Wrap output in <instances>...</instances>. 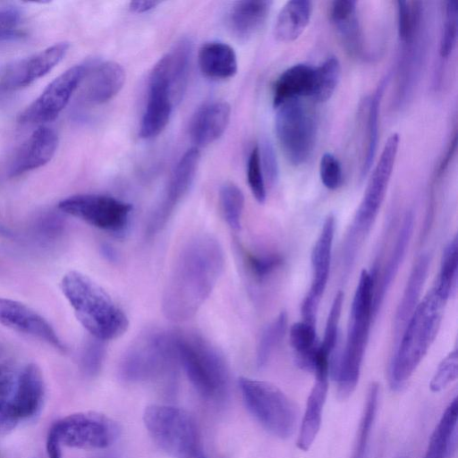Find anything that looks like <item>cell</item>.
Listing matches in <instances>:
<instances>
[{
  "instance_id": "cell-4",
  "label": "cell",
  "mask_w": 458,
  "mask_h": 458,
  "mask_svg": "<svg viewBox=\"0 0 458 458\" xmlns=\"http://www.w3.org/2000/svg\"><path fill=\"white\" fill-rule=\"evenodd\" d=\"M377 273L363 269L360 275L350 310L346 342L332 369L338 394L347 398L355 390L361 371L371 322L376 316L374 296Z\"/></svg>"
},
{
  "instance_id": "cell-20",
  "label": "cell",
  "mask_w": 458,
  "mask_h": 458,
  "mask_svg": "<svg viewBox=\"0 0 458 458\" xmlns=\"http://www.w3.org/2000/svg\"><path fill=\"white\" fill-rule=\"evenodd\" d=\"M45 394L42 372L35 363L28 364L21 372L14 392L7 403L5 419L8 422L34 416L41 408Z\"/></svg>"
},
{
  "instance_id": "cell-53",
  "label": "cell",
  "mask_w": 458,
  "mask_h": 458,
  "mask_svg": "<svg viewBox=\"0 0 458 458\" xmlns=\"http://www.w3.org/2000/svg\"><path fill=\"white\" fill-rule=\"evenodd\" d=\"M193 458H207L203 451L199 453L197 455H195Z\"/></svg>"
},
{
  "instance_id": "cell-47",
  "label": "cell",
  "mask_w": 458,
  "mask_h": 458,
  "mask_svg": "<svg viewBox=\"0 0 458 458\" xmlns=\"http://www.w3.org/2000/svg\"><path fill=\"white\" fill-rule=\"evenodd\" d=\"M246 262L251 273L259 279L273 273L282 263L277 254L253 255L246 254Z\"/></svg>"
},
{
  "instance_id": "cell-6",
  "label": "cell",
  "mask_w": 458,
  "mask_h": 458,
  "mask_svg": "<svg viewBox=\"0 0 458 458\" xmlns=\"http://www.w3.org/2000/svg\"><path fill=\"white\" fill-rule=\"evenodd\" d=\"M174 338L179 364L199 394L212 401L224 397L229 371L219 351L195 333L174 331Z\"/></svg>"
},
{
  "instance_id": "cell-3",
  "label": "cell",
  "mask_w": 458,
  "mask_h": 458,
  "mask_svg": "<svg viewBox=\"0 0 458 458\" xmlns=\"http://www.w3.org/2000/svg\"><path fill=\"white\" fill-rule=\"evenodd\" d=\"M447 301L433 288L420 301L403 330L390 366V386L401 390L434 343Z\"/></svg>"
},
{
  "instance_id": "cell-5",
  "label": "cell",
  "mask_w": 458,
  "mask_h": 458,
  "mask_svg": "<svg viewBox=\"0 0 458 458\" xmlns=\"http://www.w3.org/2000/svg\"><path fill=\"white\" fill-rule=\"evenodd\" d=\"M400 137L391 134L368 182L363 197L344 240L343 276L349 275L385 199L399 148Z\"/></svg>"
},
{
  "instance_id": "cell-8",
  "label": "cell",
  "mask_w": 458,
  "mask_h": 458,
  "mask_svg": "<svg viewBox=\"0 0 458 458\" xmlns=\"http://www.w3.org/2000/svg\"><path fill=\"white\" fill-rule=\"evenodd\" d=\"M238 384L243 402L256 420L275 437L289 438L298 420L293 402L269 382L242 377Z\"/></svg>"
},
{
  "instance_id": "cell-14",
  "label": "cell",
  "mask_w": 458,
  "mask_h": 458,
  "mask_svg": "<svg viewBox=\"0 0 458 458\" xmlns=\"http://www.w3.org/2000/svg\"><path fill=\"white\" fill-rule=\"evenodd\" d=\"M88 65H74L56 77L20 114L22 124H43L55 120L81 84Z\"/></svg>"
},
{
  "instance_id": "cell-30",
  "label": "cell",
  "mask_w": 458,
  "mask_h": 458,
  "mask_svg": "<svg viewBox=\"0 0 458 458\" xmlns=\"http://www.w3.org/2000/svg\"><path fill=\"white\" fill-rule=\"evenodd\" d=\"M272 5L271 1H238L229 13L233 32L241 39L254 36L264 25Z\"/></svg>"
},
{
  "instance_id": "cell-13",
  "label": "cell",
  "mask_w": 458,
  "mask_h": 458,
  "mask_svg": "<svg viewBox=\"0 0 458 458\" xmlns=\"http://www.w3.org/2000/svg\"><path fill=\"white\" fill-rule=\"evenodd\" d=\"M399 55L394 104L402 108L411 99L426 55L427 24L422 16L410 30L398 33Z\"/></svg>"
},
{
  "instance_id": "cell-19",
  "label": "cell",
  "mask_w": 458,
  "mask_h": 458,
  "mask_svg": "<svg viewBox=\"0 0 458 458\" xmlns=\"http://www.w3.org/2000/svg\"><path fill=\"white\" fill-rule=\"evenodd\" d=\"M0 324L37 337L61 352L65 350L50 323L36 310L20 301L0 298Z\"/></svg>"
},
{
  "instance_id": "cell-38",
  "label": "cell",
  "mask_w": 458,
  "mask_h": 458,
  "mask_svg": "<svg viewBox=\"0 0 458 458\" xmlns=\"http://www.w3.org/2000/svg\"><path fill=\"white\" fill-rule=\"evenodd\" d=\"M341 76V64L337 57L328 56L315 67V80L310 98L317 103L327 101L333 96Z\"/></svg>"
},
{
  "instance_id": "cell-43",
  "label": "cell",
  "mask_w": 458,
  "mask_h": 458,
  "mask_svg": "<svg viewBox=\"0 0 458 458\" xmlns=\"http://www.w3.org/2000/svg\"><path fill=\"white\" fill-rule=\"evenodd\" d=\"M247 180L255 199L263 204L267 199L266 181L262 172L259 148L256 145L251 149L247 163Z\"/></svg>"
},
{
  "instance_id": "cell-36",
  "label": "cell",
  "mask_w": 458,
  "mask_h": 458,
  "mask_svg": "<svg viewBox=\"0 0 458 458\" xmlns=\"http://www.w3.org/2000/svg\"><path fill=\"white\" fill-rule=\"evenodd\" d=\"M378 398L379 386L377 383H372L367 394L352 458H367L370 434L377 416Z\"/></svg>"
},
{
  "instance_id": "cell-25",
  "label": "cell",
  "mask_w": 458,
  "mask_h": 458,
  "mask_svg": "<svg viewBox=\"0 0 458 458\" xmlns=\"http://www.w3.org/2000/svg\"><path fill=\"white\" fill-rule=\"evenodd\" d=\"M315 67L307 64H296L284 70L273 88V106L302 97H310L314 87Z\"/></svg>"
},
{
  "instance_id": "cell-24",
  "label": "cell",
  "mask_w": 458,
  "mask_h": 458,
  "mask_svg": "<svg viewBox=\"0 0 458 458\" xmlns=\"http://www.w3.org/2000/svg\"><path fill=\"white\" fill-rule=\"evenodd\" d=\"M230 116V105L225 101H216L199 108L191 124L193 141L203 147L219 139L227 128Z\"/></svg>"
},
{
  "instance_id": "cell-34",
  "label": "cell",
  "mask_w": 458,
  "mask_h": 458,
  "mask_svg": "<svg viewBox=\"0 0 458 458\" xmlns=\"http://www.w3.org/2000/svg\"><path fill=\"white\" fill-rule=\"evenodd\" d=\"M289 338L297 364L303 369L314 372L320 345L316 325L298 321L291 326Z\"/></svg>"
},
{
  "instance_id": "cell-2",
  "label": "cell",
  "mask_w": 458,
  "mask_h": 458,
  "mask_svg": "<svg viewBox=\"0 0 458 458\" xmlns=\"http://www.w3.org/2000/svg\"><path fill=\"white\" fill-rule=\"evenodd\" d=\"M61 290L83 327L96 339L113 340L128 329L129 320L112 297L88 276L66 273Z\"/></svg>"
},
{
  "instance_id": "cell-11",
  "label": "cell",
  "mask_w": 458,
  "mask_h": 458,
  "mask_svg": "<svg viewBox=\"0 0 458 458\" xmlns=\"http://www.w3.org/2000/svg\"><path fill=\"white\" fill-rule=\"evenodd\" d=\"M61 445L79 449H103L120 436L117 421L106 415L84 411L62 418L49 429Z\"/></svg>"
},
{
  "instance_id": "cell-51",
  "label": "cell",
  "mask_w": 458,
  "mask_h": 458,
  "mask_svg": "<svg viewBox=\"0 0 458 458\" xmlns=\"http://www.w3.org/2000/svg\"><path fill=\"white\" fill-rule=\"evenodd\" d=\"M61 446L55 435L49 430L47 437V453L48 458H63Z\"/></svg>"
},
{
  "instance_id": "cell-28",
  "label": "cell",
  "mask_w": 458,
  "mask_h": 458,
  "mask_svg": "<svg viewBox=\"0 0 458 458\" xmlns=\"http://www.w3.org/2000/svg\"><path fill=\"white\" fill-rule=\"evenodd\" d=\"M413 229L414 213L412 210H409L403 216L391 255L382 275L380 284H378L375 289V315L377 313L386 293L391 287L392 283L400 269V266L405 257L406 250L411 242Z\"/></svg>"
},
{
  "instance_id": "cell-46",
  "label": "cell",
  "mask_w": 458,
  "mask_h": 458,
  "mask_svg": "<svg viewBox=\"0 0 458 458\" xmlns=\"http://www.w3.org/2000/svg\"><path fill=\"white\" fill-rule=\"evenodd\" d=\"M106 354L104 341L94 338L85 347L81 357L83 372L89 377L97 375L103 364Z\"/></svg>"
},
{
  "instance_id": "cell-16",
  "label": "cell",
  "mask_w": 458,
  "mask_h": 458,
  "mask_svg": "<svg viewBox=\"0 0 458 458\" xmlns=\"http://www.w3.org/2000/svg\"><path fill=\"white\" fill-rule=\"evenodd\" d=\"M200 159L197 148H189L176 164L162 202L153 211L146 227V235L152 237L167 223L176 205L191 186Z\"/></svg>"
},
{
  "instance_id": "cell-35",
  "label": "cell",
  "mask_w": 458,
  "mask_h": 458,
  "mask_svg": "<svg viewBox=\"0 0 458 458\" xmlns=\"http://www.w3.org/2000/svg\"><path fill=\"white\" fill-rule=\"evenodd\" d=\"M389 77L381 80L372 96L366 100V146L360 165V175L363 178L369 173L377 154L378 140V116L382 98Z\"/></svg>"
},
{
  "instance_id": "cell-32",
  "label": "cell",
  "mask_w": 458,
  "mask_h": 458,
  "mask_svg": "<svg viewBox=\"0 0 458 458\" xmlns=\"http://www.w3.org/2000/svg\"><path fill=\"white\" fill-rule=\"evenodd\" d=\"M458 401L454 397L436 425L422 458H449L457 437Z\"/></svg>"
},
{
  "instance_id": "cell-23",
  "label": "cell",
  "mask_w": 458,
  "mask_h": 458,
  "mask_svg": "<svg viewBox=\"0 0 458 458\" xmlns=\"http://www.w3.org/2000/svg\"><path fill=\"white\" fill-rule=\"evenodd\" d=\"M328 368L317 369L315 382L309 394L296 440L297 447L308 451L313 445L321 427L323 410L328 390Z\"/></svg>"
},
{
  "instance_id": "cell-18",
  "label": "cell",
  "mask_w": 458,
  "mask_h": 458,
  "mask_svg": "<svg viewBox=\"0 0 458 458\" xmlns=\"http://www.w3.org/2000/svg\"><path fill=\"white\" fill-rule=\"evenodd\" d=\"M67 42L55 43L38 53L16 61L0 72V89L16 90L45 76L65 56Z\"/></svg>"
},
{
  "instance_id": "cell-41",
  "label": "cell",
  "mask_w": 458,
  "mask_h": 458,
  "mask_svg": "<svg viewBox=\"0 0 458 458\" xmlns=\"http://www.w3.org/2000/svg\"><path fill=\"white\" fill-rule=\"evenodd\" d=\"M219 203L223 216L234 231L241 227V218L244 208V195L233 182H225L219 191Z\"/></svg>"
},
{
  "instance_id": "cell-48",
  "label": "cell",
  "mask_w": 458,
  "mask_h": 458,
  "mask_svg": "<svg viewBox=\"0 0 458 458\" xmlns=\"http://www.w3.org/2000/svg\"><path fill=\"white\" fill-rule=\"evenodd\" d=\"M259 157L265 181L269 185H274L278 178V163L273 146L267 140H264L259 148Z\"/></svg>"
},
{
  "instance_id": "cell-49",
  "label": "cell",
  "mask_w": 458,
  "mask_h": 458,
  "mask_svg": "<svg viewBox=\"0 0 458 458\" xmlns=\"http://www.w3.org/2000/svg\"><path fill=\"white\" fill-rule=\"evenodd\" d=\"M13 388V374L9 365L0 366V421L7 422L5 410L12 396Z\"/></svg>"
},
{
  "instance_id": "cell-7",
  "label": "cell",
  "mask_w": 458,
  "mask_h": 458,
  "mask_svg": "<svg viewBox=\"0 0 458 458\" xmlns=\"http://www.w3.org/2000/svg\"><path fill=\"white\" fill-rule=\"evenodd\" d=\"M174 331H148L140 335L123 354L119 376L129 383L173 379L179 366Z\"/></svg>"
},
{
  "instance_id": "cell-1",
  "label": "cell",
  "mask_w": 458,
  "mask_h": 458,
  "mask_svg": "<svg viewBox=\"0 0 458 458\" xmlns=\"http://www.w3.org/2000/svg\"><path fill=\"white\" fill-rule=\"evenodd\" d=\"M225 265L219 242L210 234L189 240L180 250L162 297L164 315L171 321L192 318L216 286Z\"/></svg>"
},
{
  "instance_id": "cell-40",
  "label": "cell",
  "mask_w": 458,
  "mask_h": 458,
  "mask_svg": "<svg viewBox=\"0 0 458 458\" xmlns=\"http://www.w3.org/2000/svg\"><path fill=\"white\" fill-rule=\"evenodd\" d=\"M344 293L338 291L332 301L326 322L324 336L319 345V353L330 362L335 357L338 344L339 323L344 303Z\"/></svg>"
},
{
  "instance_id": "cell-39",
  "label": "cell",
  "mask_w": 458,
  "mask_h": 458,
  "mask_svg": "<svg viewBox=\"0 0 458 458\" xmlns=\"http://www.w3.org/2000/svg\"><path fill=\"white\" fill-rule=\"evenodd\" d=\"M288 328V315L281 311L263 330L258 343L256 363L258 368H263L269 360L286 335Z\"/></svg>"
},
{
  "instance_id": "cell-15",
  "label": "cell",
  "mask_w": 458,
  "mask_h": 458,
  "mask_svg": "<svg viewBox=\"0 0 458 458\" xmlns=\"http://www.w3.org/2000/svg\"><path fill=\"white\" fill-rule=\"evenodd\" d=\"M335 231V218L328 214L311 251V284L301 303L302 320L316 325L320 300L327 284L333 243Z\"/></svg>"
},
{
  "instance_id": "cell-45",
  "label": "cell",
  "mask_w": 458,
  "mask_h": 458,
  "mask_svg": "<svg viewBox=\"0 0 458 458\" xmlns=\"http://www.w3.org/2000/svg\"><path fill=\"white\" fill-rule=\"evenodd\" d=\"M319 176L324 186L331 191L338 189L343 182L341 163L335 156L325 153L319 162Z\"/></svg>"
},
{
  "instance_id": "cell-17",
  "label": "cell",
  "mask_w": 458,
  "mask_h": 458,
  "mask_svg": "<svg viewBox=\"0 0 458 458\" xmlns=\"http://www.w3.org/2000/svg\"><path fill=\"white\" fill-rule=\"evenodd\" d=\"M191 53V43L185 38L180 40L158 60L149 76L148 88L165 89L174 106L182 100L187 87Z\"/></svg>"
},
{
  "instance_id": "cell-9",
  "label": "cell",
  "mask_w": 458,
  "mask_h": 458,
  "mask_svg": "<svg viewBox=\"0 0 458 458\" xmlns=\"http://www.w3.org/2000/svg\"><path fill=\"white\" fill-rule=\"evenodd\" d=\"M143 422L155 443L174 458H193L202 451L196 422L183 409L150 404L144 411Z\"/></svg>"
},
{
  "instance_id": "cell-21",
  "label": "cell",
  "mask_w": 458,
  "mask_h": 458,
  "mask_svg": "<svg viewBox=\"0 0 458 458\" xmlns=\"http://www.w3.org/2000/svg\"><path fill=\"white\" fill-rule=\"evenodd\" d=\"M58 146V136L50 127L41 125L21 144L13 157L8 173L19 176L48 163Z\"/></svg>"
},
{
  "instance_id": "cell-37",
  "label": "cell",
  "mask_w": 458,
  "mask_h": 458,
  "mask_svg": "<svg viewBox=\"0 0 458 458\" xmlns=\"http://www.w3.org/2000/svg\"><path fill=\"white\" fill-rule=\"evenodd\" d=\"M458 277V245L454 237L445 246L441 258L438 276L433 289L448 301L455 292Z\"/></svg>"
},
{
  "instance_id": "cell-52",
  "label": "cell",
  "mask_w": 458,
  "mask_h": 458,
  "mask_svg": "<svg viewBox=\"0 0 458 458\" xmlns=\"http://www.w3.org/2000/svg\"><path fill=\"white\" fill-rule=\"evenodd\" d=\"M159 4L160 2L157 1H132L129 8L133 13H141L154 9Z\"/></svg>"
},
{
  "instance_id": "cell-27",
  "label": "cell",
  "mask_w": 458,
  "mask_h": 458,
  "mask_svg": "<svg viewBox=\"0 0 458 458\" xmlns=\"http://www.w3.org/2000/svg\"><path fill=\"white\" fill-rule=\"evenodd\" d=\"M329 18L344 47L352 55L362 53V34L357 14V2L335 0L329 7Z\"/></svg>"
},
{
  "instance_id": "cell-22",
  "label": "cell",
  "mask_w": 458,
  "mask_h": 458,
  "mask_svg": "<svg viewBox=\"0 0 458 458\" xmlns=\"http://www.w3.org/2000/svg\"><path fill=\"white\" fill-rule=\"evenodd\" d=\"M124 81L125 72L118 63L106 61L88 66L81 82L82 98L90 104H104L119 93Z\"/></svg>"
},
{
  "instance_id": "cell-44",
  "label": "cell",
  "mask_w": 458,
  "mask_h": 458,
  "mask_svg": "<svg viewBox=\"0 0 458 458\" xmlns=\"http://www.w3.org/2000/svg\"><path fill=\"white\" fill-rule=\"evenodd\" d=\"M458 375V352L454 349L450 352L439 363L430 383L429 388L438 393L456 380Z\"/></svg>"
},
{
  "instance_id": "cell-33",
  "label": "cell",
  "mask_w": 458,
  "mask_h": 458,
  "mask_svg": "<svg viewBox=\"0 0 458 458\" xmlns=\"http://www.w3.org/2000/svg\"><path fill=\"white\" fill-rule=\"evenodd\" d=\"M174 106V105L165 90L148 88V101L140 123V136L148 140L161 133L169 123Z\"/></svg>"
},
{
  "instance_id": "cell-10",
  "label": "cell",
  "mask_w": 458,
  "mask_h": 458,
  "mask_svg": "<svg viewBox=\"0 0 458 458\" xmlns=\"http://www.w3.org/2000/svg\"><path fill=\"white\" fill-rule=\"evenodd\" d=\"M276 110V134L285 158L293 165H303L316 144L314 114L300 99L288 101Z\"/></svg>"
},
{
  "instance_id": "cell-26",
  "label": "cell",
  "mask_w": 458,
  "mask_h": 458,
  "mask_svg": "<svg viewBox=\"0 0 458 458\" xmlns=\"http://www.w3.org/2000/svg\"><path fill=\"white\" fill-rule=\"evenodd\" d=\"M429 264L430 258L428 254L421 253L411 270L394 317V332L398 338L420 301V294L427 279Z\"/></svg>"
},
{
  "instance_id": "cell-50",
  "label": "cell",
  "mask_w": 458,
  "mask_h": 458,
  "mask_svg": "<svg viewBox=\"0 0 458 458\" xmlns=\"http://www.w3.org/2000/svg\"><path fill=\"white\" fill-rule=\"evenodd\" d=\"M21 20V12L14 6L0 8V39L15 34Z\"/></svg>"
},
{
  "instance_id": "cell-12",
  "label": "cell",
  "mask_w": 458,
  "mask_h": 458,
  "mask_svg": "<svg viewBox=\"0 0 458 458\" xmlns=\"http://www.w3.org/2000/svg\"><path fill=\"white\" fill-rule=\"evenodd\" d=\"M58 208L98 229L121 233L129 223L131 204L101 194H77L64 199Z\"/></svg>"
},
{
  "instance_id": "cell-29",
  "label": "cell",
  "mask_w": 458,
  "mask_h": 458,
  "mask_svg": "<svg viewBox=\"0 0 458 458\" xmlns=\"http://www.w3.org/2000/svg\"><path fill=\"white\" fill-rule=\"evenodd\" d=\"M198 63L206 77L216 80L233 77L238 70L237 56L233 48L221 41L203 44L199 51Z\"/></svg>"
},
{
  "instance_id": "cell-42",
  "label": "cell",
  "mask_w": 458,
  "mask_h": 458,
  "mask_svg": "<svg viewBox=\"0 0 458 458\" xmlns=\"http://www.w3.org/2000/svg\"><path fill=\"white\" fill-rule=\"evenodd\" d=\"M457 5L454 1H447L445 5L443 28L439 42L441 58H447L454 51L457 40Z\"/></svg>"
},
{
  "instance_id": "cell-31",
  "label": "cell",
  "mask_w": 458,
  "mask_h": 458,
  "mask_svg": "<svg viewBox=\"0 0 458 458\" xmlns=\"http://www.w3.org/2000/svg\"><path fill=\"white\" fill-rule=\"evenodd\" d=\"M312 13L313 4L310 0L286 2L276 20V39L280 42H292L297 39L309 25Z\"/></svg>"
}]
</instances>
